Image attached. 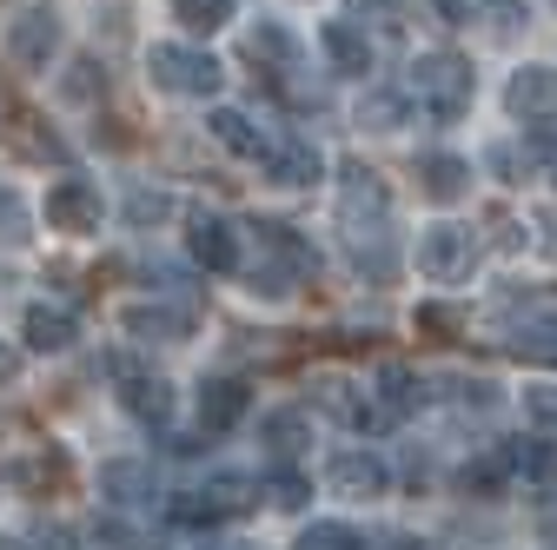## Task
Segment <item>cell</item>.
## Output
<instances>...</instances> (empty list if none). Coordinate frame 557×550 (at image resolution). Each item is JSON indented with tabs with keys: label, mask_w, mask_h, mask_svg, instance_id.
Wrapping results in <instances>:
<instances>
[{
	"label": "cell",
	"mask_w": 557,
	"mask_h": 550,
	"mask_svg": "<svg viewBox=\"0 0 557 550\" xmlns=\"http://www.w3.org/2000/svg\"><path fill=\"white\" fill-rule=\"evenodd\" d=\"M147 74H153V87H166V93L206 100V93H220V80H226V66H220L213 53H199V47L160 40V47H147Z\"/></svg>",
	"instance_id": "6da1fadb"
},
{
	"label": "cell",
	"mask_w": 557,
	"mask_h": 550,
	"mask_svg": "<svg viewBox=\"0 0 557 550\" xmlns=\"http://www.w3.org/2000/svg\"><path fill=\"white\" fill-rule=\"evenodd\" d=\"M471 60H458V53H418V66H411V93L432 107V120H458L465 107H471Z\"/></svg>",
	"instance_id": "7a4b0ae2"
},
{
	"label": "cell",
	"mask_w": 557,
	"mask_h": 550,
	"mask_svg": "<svg viewBox=\"0 0 557 550\" xmlns=\"http://www.w3.org/2000/svg\"><path fill=\"white\" fill-rule=\"evenodd\" d=\"M352 186H345V199H338V220H345V233H352V246H379L385 239V205H392V192H385V179L379 173H366V166H352L345 173Z\"/></svg>",
	"instance_id": "3957f363"
},
{
	"label": "cell",
	"mask_w": 557,
	"mask_h": 550,
	"mask_svg": "<svg viewBox=\"0 0 557 550\" xmlns=\"http://www.w3.org/2000/svg\"><path fill=\"white\" fill-rule=\"evenodd\" d=\"M511 318V352H531V359H557V292H531V299H511L505 305Z\"/></svg>",
	"instance_id": "277c9868"
},
{
	"label": "cell",
	"mask_w": 557,
	"mask_h": 550,
	"mask_svg": "<svg viewBox=\"0 0 557 550\" xmlns=\"http://www.w3.org/2000/svg\"><path fill=\"white\" fill-rule=\"evenodd\" d=\"M100 186L94 179H53L47 186V226L53 233H100Z\"/></svg>",
	"instance_id": "5b68a950"
},
{
	"label": "cell",
	"mask_w": 557,
	"mask_h": 550,
	"mask_svg": "<svg viewBox=\"0 0 557 550\" xmlns=\"http://www.w3.org/2000/svg\"><path fill=\"white\" fill-rule=\"evenodd\" d=\"M471 252H478L471 226H432L425 239H418V272L438 279V286H451V279H465V272H471Z\"/></svg>",
	"instance_id": "8992f818"
},
{
	"label": "cell",
	"mask_w": 557,
	"mask_h": 550,
	"mask_svg": "<svg viewBox=\"0 0 557 550\" xmlns=\"http://www.w3.org/2000/svg\"><path fill=\"white\" fill-rule=\"evenodd\" d=\"M325 477H332V491H338V498H385V485H392V471H385V458H379V451H366V445H352V451H338Z\"/></svg>",
	"instance_id": "52a82bcc"
},
{
	"label": "cell",
	"mask_w": 557,
	"mask_h": 550,
	"mask_svg": "<svg viewBox=\"0 0 557 550\" xmlns=\"http://www.w3.org/2000/svg\"><path fill=\"white\" fill-rule=\"evenodd\" d=\"M319 404L332 411L338 425H352V432H366V438H372V432H392V425H398L392 411L379 404V391H359V385H325V391H319Z\"/></svg>",
	"instance_id": "ba28073f"
},
{
	"label": "cell",
	"mask_w": 557,
	"mask_h": 550,
	"mask_svg": "<svg viewBox=\"0 0 557 550\" xmlns=\"http://www.w3.org/2000/svg\"><path fill=\"white\" fill-rule=\"evenodd\" d=\"M259 166H265V179H272V186H312V179L325 173L319 147H312V140H299V133H286V140H272V153H265Z\"/></svg>",
	"instance_id": "9c48e42d"
},
{
	"label": "cell",
	"mask_w": 557,
	"mask_h": 550,
	"mask_svg": "<svg viewBox=\"0 0 557 550\" xmlns=\"http://www.w3.org/2000/svg\"><path fill=\"white\" fill-rule=\"evenodd\" d=\"M8 47H14V60H21V66H47V60L60 53V21H53L47 8H27V14H14Z\"/></svg>",
	"instance_id": "30bf717a"
},
{
	"label": "cell",
	"mask_w": 557,
	"mask_h": 550,
	"mask_svg": "<svg viewBox=\"0 0 557 550\" xmlns=\"http://www.w3.org/2000/svg\"><path fill=\"white\" fill-rule=\"evenodd\" d=\"M186 246H193V259H199L206 272H233V265H239V233H233L220 213H199Z\"/></svg>",
	"instance_id": "8fae6325"
},
{
	"label": "cell",
	"mask_w": 557,
	"mask_h": 550,
	"mask_svg": "<svg viewBox=\"0 0 557 550\" xmlns=\"http://www.w3.org/2000/svg\"><path fill=\"white\" fill-rule=\"evenodd\" d=\"M246 404H252V391L239 378H213L199 391V432H233L246 418Z\"/></svg>",
	"instance_id": "7c38bea8"
},
{
	"label": "cell",
	"mask_w": 557,
	"mask_h": 550,
	"mask_svg": "<svg viewBox=\"0 0 557 550\" xmlns=\"http://www.w3.org/2000/svg\"><path fill=\"white\" fill-rule=\"evenodd\" d=\"M319 40H325V60L338 66V74H352V80H366V74H372V40H366L352 21H325V27H319Z\"/></svg>",
	"instance_id": "4fadbf2b"
},
{
	"label": "cell",
	"mask_w": 557,
	"mask_h": 550,
	"mask_svg": "<svg viewBox=\"0 0 557 550\" xmlns=\"http://www.w3.org/2000/svg\"><path fill=\"white\" fill-rule=\"evenodd\" d=\"M418 186H425V199L451 205V199L471 192V160H458V153H425V160H418Z\"/></svg>",
	"instance_id": "5bb4252c"
},
{
	"label": "cell",
	"mask_w": 557,
	"mask_h": 550,
	"mask_svg": "<svg viewBox=\"0 0 557 550\" xmlns=\"http://www.w3.org/2000/svg\"><path fill=\"white\" fill-rule=\"evenodd\" d=\"M259 445L272 451V458H299L306 445H312V418L299 404H286V411H265L259 418Z\"/></svg>",
	"instance_id": "9a60e30c"
},
{
	"label": "cell",
	"mask_w": 557,
	"mask_h": 550,
	"mask_svg": "<svg viewBox=\"0 0 557 550\" xmlns=\"http://www.w3.org/2000/svg\"><path fill=\"white\" fill-rule=\"evenodd\" d=\"M21 338H27V352H66L81 338V325H74V312H60V305H34L21 318Z\"/></svg>",
	"instance_id": "2e32d148"
},
{
	"label": "cell",
	"mask_w": 557,
	"mask_h": 550,
	"mask_svg": "<svg viewBox=\"0 0 557 550\" xmlns=\"http://www.w3.org/2000/svg\"><path fill=\"white\" fill-rule=\"evenodd\" d=\"M206 126H213V140H220L226 153H239V160H265V153H272V140H265V133H259L239 107H213V120H206Z\"/></svg>",
	"instance_id": "e0dca14e"
},
{
	"label": "cell",
	"mask_w": 557,
	"mask_h": 550,
	"mask_svg": "<svg viewBox=\"0 0 557 550\" xmlns=\"http://www.w3.org/2000/svg\"><path fill=\"white\" fill-rule=\"evenodd\" d=\"M259 252L278 259V265L293 272V279H312V272H319V252H312L293 226H272V220H265V226H259Z\"/></svg>",
	"instance_id": "ac0fdd59"
},
{
	"label": "cell",
	"mask_w": 557,
	"mask_h": 550,
	"mask_svg": "<svg viewBox=\"0 0 557 550\" xmlns=\"http://www.w3.org/2000/svg\"><path fill=\"white\" fill-rule=\"evenodd\" d=\"M505 107L511 113H557V74H550V66H524V74H511Z\"/></svg>",
	"instance_id": "d6986e66"
},
{
	"label": "cell",
	"mask_w": 557,
	"mask_h": 550,
	"mask_svg": "<svg viewBox=\"0 0 557 550\" xmlns=\"http://www.w3.org/2000/svg\"><path fill=\"white\" fill-rule=\"evenodd\" d=\"M120 404L133 411L139 425H166V411H173V385H166V378H126Z\"/></svg>",
	"instance_id": "ffe728a7"
},
{
	"label": "cell",
	"mask_w": 557,
	"mask_h": 550,
	"mask_svg": "<svg viewBox=\"0 0 557 550\" xmlns=\"http://www.w3.org/2000/svg\"><path fill=\"white\" fill-rule=\"evenodd\" d=\"M379 404L392 411V418H411V411L425 404V378H411L405 365H385L379 372Z\"/></svg>",
	"instance_id": "44dd1931"
},
{
	"label": "cell",
	"mask_w": 557,
	"mask_h": 550,
	"mask_svg": "<svg viewBox=\"0 0 557 550\" xmlns=\"http://www.w3.org/2000/svg\"><path fill=\"white\" fill-rule=\"evenodd\" d=\"M498 451H505L511 477H524V485H550V451H544L537 438H511V445H498Z\"/></svg>",
	"instance_id": "7402d4cb"
},
{
	"label": "cell",
	"mask_w": 557,
	"mask_h": 550,
	"mask_svg": "<svg viewBox=\"0 0 557 550\" xmlns=\"http://www.w3.org/2000/svg\"><path fill=\"white\" fill-rule=\"evenodd\" d=\"M173 21L186 34H220L233 21V0H173Z\"/></svg>",
	"instance_id": "603a6c76"
},
{
	"label": "cell",
	"mask_w": 557,
	"mask_h": 550,
	"mask_svg": "<svg viewBox=\"0 0 557 550\" xmlns=\"http://www.w3.org/2000/svg\"><path fill=\"white\" fill-rule=\"evenodd\" d=\"M246 53H252V60H272V66H293V60H299V40H293L286 27L259 21V27H252V40H246Z\"/></svg>",
	"instance_id": "cb8c5ba5"
},
{
	"label": "cell",
	"mask_w": 557,
	"mask_h": 550,
	"mask_svg": "<svg viewBox=\"0 0 557 550\" xmlns=\"http://www.w3.org/2000/svg\"><path fill=\"white\" fill-rule=\"evenodd\" d=\"M126 332H133V338H180L186 318L166 312V305H133V312H126Z\"/></svg>",
	"instance_id": "d4e9b609"
},
{
	"label": "cell",
	"mask_w": 557,
	"mask_h": 550,
	"mask_svg": "<svg viewBox=\"0 0 557 550\" xmlns=\"http://www.w3.org/2000/svg\"><path fill=\"white\" fill-rule=\"evenodd\" d=\"M293 550H366V537H359L352 524H332V517H325V524H306Z\"/></svg>",
	"instance_id": "484cf974"
},
{
	"label": "cell",
	"mask_w": 557,
	"mask_h": 550,
	"mask_svg": "<svg viewBox=\"0 0 557 550\" xmlns=\"http://www.w3.org/2000/svg\"><path fill=\"white\" fill-rule=\"evenodd\" d=\"M100 491H107L113 504L147 498V464H107V471H100Z\"/></svg>",
	"instance_id": "4316f807"
},
{
	"label": "cell",
	"mask_w": 557,
	"mask_h": 550,
	"mask_svg": "<svg viewBox=\"0 0 557 550\" xmlns=\"http://www.w3.org/2000/svg\"><path fill=\"white\" fill-rule=\"evenodd\" d=\"M405 113H411V107H405V93H385V87H379V93H366V107H359V120H366L372 133H398V126H405Z\"/></svg>",
	"instance_id": "83f0119b"
},
{
	"label": "cell",
	"mask_w": 557,
	"mask_h": 550,
	"mask_svg": "<svg viewBox=\"0 0 557 550\" xmlns=\"http://www.w3.org/2000/svg\"><path fill=\"white\" fill-rule=\"evenodd\" d=\"M206 504H213L220 517H239V511L252 504V485H246V477H233V471H226V477H213V485H206Z\"/></svg>",
	"instance_id": "f1b7e54d"
},
{
	"label": "cell",
	"mask_w": 557,
	"mask_h": 550,
	"mask_svg": "<svg viewBox=\"0 0 557 550\" xmlns=\"http://www.w3.org/2000/svg\"><path fill=\"white\" fill-rule=\"evenodd\" d=\"M265 498H272L278 511H299V504L312 498V485H306L299 471H272V477H265Z\"/></svg>",
	"instance_id": "f546056e"
},
{
	"label": "cell",
	"mask_w": 557,
	"mask_h": 550,
	"mask_svg": "<svg viewBox=\"0 0 557 550\" xmlns=\"http://www.w3.org/2000/svg\"><path fill=\"white\" fill-rule=\"evenodd\" d=\"M166 517H173V524H193V530H206V524H220V511L206 504V491H180V498L166 504Z\"/></svg>",
	"instance_id": "4dcf8cb0"
},
{
	"label": "cell",
	"mask_w": 557,
	"mask_h": 550,
	"mask_svg": "<svg viewBox=\"0 0 557 550\" xmlns=\"http://www.w3.org/2000/svg\"><path fill=\"white\" fill-rule=\"evenodd\" d=\"M126 220H133V226H160V220H173V199H166V192H147V186H139V192L126 199Z\"/></svg>",
	"instance_id": "1f68e13d"
},
{
	"label": "cell",
	"mask_w": 557,
	"mask_h": 550,
	"mask_svg": "<svg viewBox=\"0 0 557 550\" xmlns=\"http://www.w3.org/2000/svg\"><path fill=\"white\" fill-rule=\"evenodd\" d=\"M524 411H531L537 432H557V385H531L524 391Z\"/></svg>",
	"instance_id": "d6a6232c"
},
{
	"label": "cell",
	"mask_w": 557,
	"mask_h": 550,
	"mask_svg": "<svg viewBox=\"0 0 557 550\" xmlns=\"http://www.w3.org/2000/svg\"><path fill=\"white\" fill-rule=\"evenodd\" d=\"M524 160L557 166V126H524Z\"/></svg>",
	"instance_id": "836d02e7"
},
{
	"label": "cell",
	"mask_w": 557,
	"mask_h": 550,
	"mask_svg": "<svg viewBox=\"0 0 557 550\" xmlns=\"http://www.w3.org/2000/svg\"><path fill=\"white\" fill-rule=\"evenodd\" d=\"M484 14H492V21H498V27H505V34H518V27H524V21H531V14H524V8H518V0H484Z\"/></svg>",
	"instance_id": "e575fe53"
},
{
	"label": "cell",
	"mask_w": 557,
	"mask_h": 550,
	"mask_svg": "<svg viewBox=\"0 0 557 550\" xmlns=\"http://www.w3.org/2000/svg\"><path fill=\"white\" fill-rule=\"evenodd\" d=\"M94 74H100V66L81 60V66H74V80H66V93H74V100H94Z\"/></svg>",
	"instance_id": "d590c367"
},
{
	"label": "cell",
	"mask_w": 557,
	"mask_h": 550,
	"mask_svg": "<svg viewBox=\"0 0 557 550\" xmlns=\"http://www.w3.org/2000/svg\"><path fill=\"white\" fill-rule=\"evenodd\" d=\"M432 14H438L445 27H465V21H471V0H432Z\"/></svg>",
	"instance_id": "8d00e7d4"
},
{
	"label": "cell",
	"mask_w": 557,
	"mask_h": 550,
	"mask_svg": "<svg viewBox=\"0 0 557 550\" xmlns=\"http://www.w3.org/2000/svg\"><path fill=\"white\" fill-rule=\"evenodd\" d=\"M0 378H14V359H8V352H0Z\"/></svg>",
	"instance_id": "74e56055"
},
{
	"label": "cell",
	"mask_w": 557,
	"mask_h": 550,
	"mask_svg": "<svg viewBox=\"0 0 557 550\" xmlns=\"http://www.w3.org/2000/svg\"><path fill=\"white\" fill-rule=\"evenodd\" d=\"M398 550H438V543H398Z\"/></svg>",
	"instance_id": "f35d334b"
},
{
	"label": "cell",
	"mask_w": 557,
	"mask_h": 550,
	"mask_svg": "<svg viewBox=\"0 0 557 550\" xmlns=\"http://www.w3.org/2000/svg\"><path fill=\"white\" fill-rule=\"evenodd\" d=\"M213 550H246V543H213Z\"/></svg>",
	"instance_id": "ab89813d"
},
{
	"label": "cell",
	"mask_w": 557,
	"mask_h": 550,
	"mask_svg": "<svg viewBox=\"0 0 557 550\" xmlns=\"http://www.w3.org/2000/svg\"><path fill=\"white\" fill-rule=\"evenodd\" d=\"M0 550H21V543H8V537H0Z\"/></svg>",
	"instance_id": "60d3db41"
},
{
	"label": "cell",
	"mask_w": 557,
	"mask_h": 550,
	"mask_svg": "<svg viewBox=\"0 0 557 550\" xmlns=\"http://www.w3.org/2000/svg\"><path fill=\"white\" fill-rule=\"evenodd\" d=\"M550 259H557V233H550Z\"/></svg>",
	"instance_id": "b9f144b4"
}]
</instances>
